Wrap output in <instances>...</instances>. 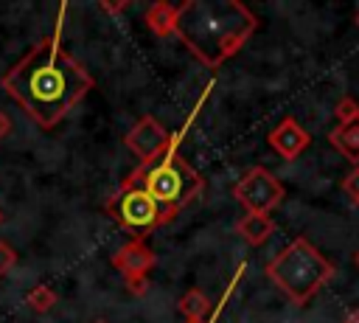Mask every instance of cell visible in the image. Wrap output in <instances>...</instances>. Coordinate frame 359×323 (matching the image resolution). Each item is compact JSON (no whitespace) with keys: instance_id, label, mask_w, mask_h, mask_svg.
Returning <instances> with one entry per match:
<instances>
[{"instance_id":"cell-7","label":"cell","mask_w":359,"mask_h":323,"mask_svg":"<svg viewBox=\"0 0 359 323\" xmlns=\"http://www.w3.org/2000/svg\"><path fill=\"white\" fill-rule=\"evenodd\" d=\"M171 143V135L165 132V126L154 118V115H143L132 124V129L123 135V146L140 157V163L154 160L157 154H163Z\"/></svg>"},{"instance_id":"cell-23","label":"cell","mask_w":359,"mask_h":323,"mask_svg":"<svg viewBox=\"0 0 359 323\" xmlns=\"http://www.w3.org/2000/svg\"><path fill=\"white\" fill-rule=\"evenodd\" d=\"M90 323H109V320H104V317H98V320H90Z\"/></svg>"},{"instance_id":"cell-1","label":"cell","mask_w":359,"mask_h":323,"mask_svg":"<svg viewBox=\"0 0 359 323\" xmlns=\"http://www.w3.org/2000/svg\"><path fill=\"white\" fill-rule=\"evenodd\" d=\"M0 84L36 126L53 129L93 90V76L53 34L42 37L14 67H8Z\"/></svg>"},{"instance_id":"cell-9","label":"cell","mask_w":359,"mask_h":323,"mask_svg":"<svg viewBox=\"0 0 359 323\" xmlns=\"http://www.w3.org/2000/svg\"><path fill=\"white\" fill-rule=\"evenodd\" d=\"M266 140H269V146H272L283 160H297V157L311 146V135H309L292 115H286V118L266 135Z\"/></svg>"},{"instance_id":"cell-5","label":"cell","mask_w":359,"mask_h":323,"mask_svg":"<svg viewBox=\"0 0 359 323\" xmlns=\"http://www.w3.org/2000/svg\"><path fill=\"white\" fill-rule=\"evenodd\" d=\"M104 211L126 230L132 233V239H146L149 233H154L160 225H168L177 211L168 205H160L143 185L137 183H126L121 180V185L107 197Z\"/></svg>"},{"instance_id":"cell-14","label":"cell","mask_w":359,"mask_h":323,"mask_svg":"<svg viewBox=\"0 0 359 323\" xmlns=\"http://www.w3.org/2000/svg\"><path fill=\"white\" fill-rule=\"evenodd\" d=\"M56 301H59V292H56L53 286H48V284H36V286H31L28 295H25V303H28L36 315L50 312V309L56 306Z\"/></svg>"},{"instance_id":"cell-2","label":"cell","mask_w":359,"mask_h":323,"mask_svg":"<svg viewBox=\"0 0 359 323\" xmlns=\"http://www.w3.org/2000/svg\"><path fill=\"white\" fill-rule=\"evenodd\" d=\"M255 28L258 17L238 0H185L174 20V37L210 70L236 56Z\"/></svg>"},{"instance_id":"cell-22","label":"cell","mask_w":359,"mask_h":323,"mask_svg":"<svg viewBox=\"0 0 359 323\" xmlns=\"http://www.w3.org/2000/svg\"><path fill=\"white\" fill-rule=\"evenodd\" d=\"M353 264H356V267H359V250H356V253H353Z\"/></svg>"},{"instance_id":"cell-4","label":"cell","mask_w":359,"mask_h":323,"mask_svg":"<svg viewBox=\"0 0 359 323\" xmlns=\"http://www.w3.org/2000/svg\"><path fill=\"white\" fill-rule=\"evenodd\" d=\"M334 272H337L334 261H328L306 236L292 239L266 264L269 281L297 306H306L334 278Z\"/></svg>"},{"instance_id":"cell-12","label":"cell","mask_w":359,"mask_h":323,"mask_svg":"<svg viewBox=\"0 0 359 323\" xmlns=\"http://www.w3.org/2000/svg\"><path fill=\"white\" fill-rule=\"evenodd\" d=\"M149 31L154 37H168L174 34V20H177V6L165 3V0H154L146 6V14H143Z\"/></svg>"},{"instance_id":"cell-3","label":"cell","mask_w":359,"mask_h":323,"mask_svg":"<svg viewBox=\"0 0 359 323\" xmlns=\"http://www.w3.org/2000/svg\"><path fill=\"white\" fill-rule=\"evenodd\" d=\"M180 140H182V132H171V143L163 154H157L149 163H140L123 177L126 183L143 185L160 205H168L177 213L185 205H191L205 188L202 174L180 157Z\"/></svg>"},{"instance_id":"cell-25","label":"cell","mask_w":359,"mask_h":323,"mask_svg":"<svg viewBox=\"0 0 359 323\" xmlns=\"http://www.w3.org/2000/svg\"><path fill=\"white\" fill-rule=\"evenodd\" d=\"M0 225H3V211H0Z\"/></svg>"},{"instance_id":"cell-11","label":"cell","mask_w":359,"mask_h":323,"mask_svg":"<svg viewBox=\"0 0 359 323\" xmlns=\"http://www.w3.org/2000/svg\"><path fill=\"white\" fill-rule=\"evenodd\" d=\"M177 309H180V315H185V323H213L210 298H208L199 286L185 289V295H182L180 303H177Z\"/></svg>"},{"instance_id":"cell-21","label":"cell","mask_w":359,"mask_h":323,"mask_svg":"<svg viewBox=\"0 0 359 323\" xmlns=\"http://www.w3.org/2000/svg\"><path fill=\"white\" fill-rule=\"evenodd\" d=\"M342 323H359V309H351V312H348V317H345Z\"/></svg>"},{"instance_id":"cell-19","label":"cell","mask_w":359,"mask_h":323,"mask_svg":"<svg viewBox=\"0 0 359 323\" xmlns=\"http://www.w3.org/2000/svg\"><path fill=\"white\" fill-rule=\"evenodd\" d=\"M126 284V289L132 292V295H146V289H149V278H132V281H123Z\"/></svg>"},{"instance_id":"cell-15","label":"cell","mask_w":359,"mask_h":323,"mask_svg":"<svg viewBox=\"0 0 359 323\" xmlns=\"http://www.w3.org/2000/svg\"><path fill=\"white\" fill-rule=\"evenodd\" d=\"M334 115H337V124H351L359 118V101L353 95H339V101L334 104Z\"/></svg>"},{"instance_id":"cell-6","label":"cell","mask_w":359,"mask_h":323,"mask_svg":"<svg viewBox=\"0 0 359 323\" xmlns=\"http://www.w3.org/2000/svg\"><path fill=\"white\" fill-rule=\"evenodd\" d=\"M233 197H236V202H241L247 208V213H264V216H269V211H275L283 202L286 188H283V183L269 169L252 166V169H247L236 180Z\"/></svg>"},{"instance_id":"cell-20","label":"cell","mask_w":359,"mask_h":323,"mask_svg":"<svg viewBox=\"0 0 359 323\" xmlns=\"http://www.w3.org/2000/svg\"><path fill=\"white\" fill-rule=\"evenodd\" d=\"M11 129H14L11 118H8L6 112H0V140H3V138H8V135H11Z\"/></svg>"},{"instance_id":"cell-16","label":"cell","mask_w":359,"mask_h":323,"mask_svg":"<svg viewBox=\"0 0 359 323\" xmlns=\"http://www.w3.org/2000/svg\"><path fill=\"white\" fill-rule=\"evenodd\" d=\"M17 261H20V256H17V250H14V247H11L8 242H3V239H0V275H6V272H11Z\"/></svg>"},{"instance_id":"cell-24","label":"cell","mask_w":359,"mask_h":323,"mask_svg":"<svg viewBox=\"0 0 359 323\" xmlns=\"http://www.w3.org/2000/svg\"><path fill=\"white\" fill-rule=\"evenodd\" d=\"M353 22H356V25H359V8H356V17H353Z\"/></svg>"},{"instance_id":"cell-10","label":"cell","mask_w":359,"mask_h":323,"mask_svg":"<svg viewBox=\"0 0 359 323\" xmlns=\"http://www.w3.org/2000/svg\"><path fill=\"white\" fill-rule=\"evenodd\" d=\"M328 143H331L342 157H348L353 166H359V118L351 121V124H337V126L328 132Z\"/></svg>"},{"instance_id":"cell-8","label":"cell","mask_w":359,"mask_h":323,"mask_svg":"<svg viewBox=\"0 0 359 323\" xmlns=\"http://www.w3.org/2000/svg\"><path fill=\"white\" fill-rule=\"evenodd\" d=\"M157 264V253L140 242V239H132V242H123L115 253H112V267L123 275V281H132V278H149V270Z\"/></svg>"},{"instance_id":"cell-17","label":"cell","mask_w":359,"mask_h":323,"mask_svg":"<svg viewBox=\"0 0 359 323\" xmlns=\"http://www.w3.org/2000/svg\"><path fill=\"white\" fill-rule=\"evenodd\" d=\"M342 188H345V191L359 202V166H353V169L342 177Z\"/></svg>"},{"instance_id":"cell-13","label":"cell","mask_w":359,"mask_h":323,"mask_svg":"<svg viewBox=\"0 0 359 323\" xmlns=\"http://www.w3.org/2000/svg\"><path fill=\"white\" fill-rule=\"evenodd\" d=\"M272 230H275V222H272L269 216H264V213H244V216L236 222V233H238L244 242H250V244L266 242V239L272 236Z\"/></svg>"},{"instance_id":"cell-18","label":"cell","mask_w":359,"mask_h":323,"mask_svg":"<svg viewBox=\"0 0 359 323\" xmlns=\"http://www.w3.org/2000/svg\"><path fill=\"white\" fill-rule=\"evenodd\" d=\"M129 6H132L129 0H118V3H109V0H101V3H98V8H101V11H107V14H118V11H126Z\"/></svg>"}]
</instances>
